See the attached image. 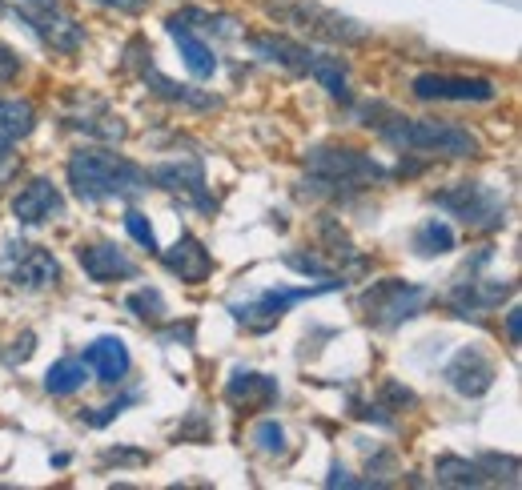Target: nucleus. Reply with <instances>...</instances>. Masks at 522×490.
Wrapping results in <instances>:
<instances>
[{"label":"nucleus","mask_w":522,"mask_h":490,"mask_svg":"<svg viewBox=\"0 0 522 490\" xmlns=\"http://www.w3.org/2000/svg\"><path fill=\"white\" fill-rule=\"evenodd\" d=\"M69 185L81 201H121L149 189V173L109 149H77L69 157Z\"/></svg>","instance_id":"nucleus-1"},{"label":"nucleus","mask_w":522,"mask_h":490,"mask_svg":"<svg viewBox=\"0 0 522 490\" xmlns=\"http://www.w3.org/2000/svg\"><path fill=\"white\" fill-rule=\"evenodd\" d=\"M378 133L398 153H422V157H474L478 153V141L450 121L394 117V121H378Z\"/></svg>","instance_id":"nucleus-2"},{"label":"nucleus","mask_w":522,"mask_h":490,"mask_svg":"<svg viewBox=\"0 0 522 490\" xmlns=\"http://www.w3.org/2000/svg\"><path fill=\"white\" fill-rule=\"evenodd\" d=\"M306 169H310V181L314 189H362V185H374V181H386L390 173L362 149H350V145H322L306 157Z\"/></svg>","instance_id":"nucleus-3"},{"label":"nucleus","mask_w":522,"mask_h":490,"mask_svg":"<svg viewBox=\"0 0 522 490\" xmlns=\"http://www.w3.org/2000/svg\"><path fill=\"white\" fill-rule=\"evenodd\" d=\"M434 205L458 217L466 229H502L506 225V205L502 197L482 185V181H454L450 189L434 193Z\"/></svg>","instance_id":"nucleus-4"},{"label":"nucleus","mask_w":522,"mask_h":490,"mask_svg":"<svg viewBox=\"0 0 522 490\" xmlns=\"http://www.w3.org/2000/svg\"><path fill=\"white\" fill-rule=\"evenodd\" d=\"M270 13H274L278 21H286V25L302 29V33H310V37H322V41H334V45H362V41L370 37L366 25H358V21H350V17L334 13V9H322V5H314V0L274 5Z\"/></svg>","instance_id":"nucleus-5"},{"label":"nucleus","mask_w":522,"mask_h":490,"mask_svg":"<svg viewBox=\"0 0 522 490\" xmlns=\"http://www.w3.org/2000/svg\"><path fill=\"white\" fill-rule=\"evenodd\" d=\"M426 302H430V290H426V286H410V282H398V278L374 282V286L362 294V310H366V318H370L378 330H394V326H402L406 318H418Z\"/></svg>","instance_id":"nucleus-6"},{"label":"nucleus","mask_w":522,"mask_h":490,"mask_svg":"<svg viewBox=\"0 0 522 490\" xmlns=\"http://www.w3.org/2000/svg\"><path fill=\"white\" fill-rule=\"evenodd\" d=\"M338 286H346V282H322V286H302V290H266V294H257V298L245 302V306H233V318H237L245 330L261 334V330L278 326L290 306H298V302H306V298H318V294H326V290H338Z\"/></svg>","instance_id":"nucleus-7"},{"label":"nucleus","mask_w":522,"mask_h":490,"mask_svg":"<svg viewBox=\"0 0 522 490\" xmlns=\"http://www.w3.org/2000/svg\"><path fill=\"white\" fill-rule=\"evenodd\" d=\"M129 69H133L161 101H169V105H181V109H217V105H221L213 93H197L193 85H177V81L161 77V69L153 65V53H145L141 41L129 45Z\"/></svg>","instance_id":"nucleus-8"},{"label":"nucleus","mask_w":522,"mask_h":490,"mask_svg":"<svg viewBox=\"0 0 522 490\" xmlns=\"http://www.w3.org/2000/svg\"><path fill=\"white\" fill-rule=\"evenodd\" d=\"M410 89H414L418 101H458V105H482V101L498 97L494 81H486V77H450V73H418Z\"/></svg>","instance_id":"nucleus-9"},{"label":"nucleus","mask_w":522,"mask_h":490,"mask_svg":"<svg viewBox=\"0 0 522 490\" xmlns=\"http://www.w3.org/2000/svg\"><path fill=\"white\" fill-rule=\"evenodd\" d=\"M5 274H9V286L25 290V294H37V290H49L61 282L57 258L49 250H41V245H13V258L5 262Z\"/></svg>","instance_id":"nucleus-10"},{"label":"nucleus","mask_w":522,"mask_h":490,"mask_svg":"<svg viewBox=\"0 0 522 490\" xmlns=\"http://www.w3.org/2000/svg\"><path fill=\"white\" fill-rule=\"evenodd\" d=\"M442 378H446L450 390H458L462 398H482V394L494 386L498 366H494V358H490L486 350H478V346H462V350L446 362Z\"/></svg>","instance_id":"nucleus-11"},{"label":"nucleus","mask_w":522,"mask_h":490,"mask_svg":"<svg viewBox=\"0 0 522 490\" xmlns=\"http://www.w3.org/2000/svg\"><path fill=\"white\" fill-rule=\"evenodd\" d=\"M21 17L57 53H77L85 45V25L77 17H69V13H61L57 5L53 9H21Z\"/></svg>","instance_id":"nucleus-12"},{"label":"nucleus","mask_w":522,"mask_h":490,"mask_svg":"<svg viewBox=\"0 0 522 490\" xmlns=\"http://www.w3.org/2000/svg\"><path fill=\"white\" fill-rule=\"evenodd\" d=\"M149 181H153L157 189H165V193H177V197L201 205V209H213V201H209V193H205V169H201V161H193V157L153 165V169H149Z\"/></svg>","instance_id":"nucleus-13"},{"label":"nucleus","mask_w":522,"mask_h":490,"mask_svg":"<svg viewBox=\"0 0 522 490\" xmlns=\"http://www.w3.org/2000/svg\"><path fill=\"white\" fill-rule=\"evenodd\" d=\"M13 217L21 225H45L65 217V197L49 177H33L17 197H13Z\"/></svg>","instance_id":"nucleus-14"},{"label":"nucleus","mask_w":522,"mask_h":490,"mask_svg":"<svg viewBox=\"0 0 522 490\" xmlns=\"http://www.w3.org/2000/svg\"><path fill=\"white\" fill-rule=\"evenodd\" d=\"M161 262H165L169 274H177V278L189 282V286H197V282H205V278L213 274V258H209V250H205V245H201L193 233H181L173 250L161 254Z\"/></svg>","instance_id":"nucleus-15"},{"label":"nucleus","mask_w":522,"mask_h":490,"mask_svg":"<svg viewBox=\"0 0 522 490\" xmlns=\"http://www.w3.org/2000/svg\"><path fill=\"white\" fill-rule=\"evenodd\" d=\"M77 262H81V270H85L93 282L137 278V262L125 258V250H117V245H109V241H101V245H81V250H77Z\"/></svg>","instance_id":"nucleus-16"},{"label":"nucleus","mask_w":522,"mask_h":490,"mask_svg":"<svg viewBox=\"0 0 522 490\" xmlns=\"http://www.w3.org/2000/svg\"><path fill=\"white\" fill-rule=\"evenodd\" d=\"M249 49H253L257 57H266V61L290 69V73H302V77H310L314 65H318V57H322V53H314V49L290 41V37H274V33H266V37H249Z\"/></svg>","instance_id":"nucleus-17"},{"label":"nucleus","mask_w":522,"mask_h":490,"mask_svg":"<svg viewBox=\"0 0 522 490\" xmlns=\"http://www.w3.org/2000/svg\"><path fill=\"white\" fill-rule=\"evenodd\" d=\"M85 366L97 374V382L105 386H121L129 374V346L121 338H97L93 346H85Z\"/></svg>","instance_id":"nucleus-18"},{"label":"nucleus","mask_w":522,"mask_h":490,"mask_svg":"<svg viewBox=\"0 0 522 490\" xmlns=\"http://www.w3.org/2000/svg\"><path fill=\"white\" fill-rule=\"evenodd\" d=\"M225 398L233 406H270L278 398V378L257 374V370H237L225 386Z\"/></svg>","instance_id":"nucleus-19"},{"label":"nucleus","mask_w":522,"mask_h":490,"mask_svg":"<svg viewBox=\"0 0 522 490\" xmlns=\"http://www.w3.org/2000/svg\"><path fill=\"white\" fill-rule=\"evenodd\" d=\"M165 29H169V37L177 41V49H181V57H185V69L197 77V81H209L213 73H217V57H213V49L193 33V29H185V25H173V21H165Z\"/></svg>","instance_id":"nucleus-20"},{"label":"nucleus","mask_w":522,"mask_h":490,"mask_svg":"<svg viewBox=\"0 0 522 490\" xmlns=\"http://www.w3.org/2000/svg\"><path fill=\"white\" fill-rule=\"evenodd\" d=\"M37 125V109L29 101H0V165L9 161V149L29 137Z\"/></svg>","instance_id":"nucleus-21"},{"label":"nucleus","mask_w":522,"mask_h":490,"mask_svg":"<svg viewBox=\"0 0 522 490\" xmlns=\"http://www.w3.org/2000/svg\"><path fill=\"white\" fill-rule=\"evenodd\" d=\"M514 294V282H470V286H458V298H454V310L462 318L478 314V310H490V306H502L506 298Z\"/></svg>","instance_id":"nucleus-22"},{"label":"nucleus","mask_w":522,"mask_h":490,"mask_svg":"<svg viewBox=\"0 0 522 490\" xmlns=\"http://www.w3.org/2000/svg\"><path fill=\"white\" fill-rule=\"evenodd\" d=\"M434 478L446 482V486H486V482H494L490 470L482 466V458H478V462H466V458H458V454L438 458V462H434Z\"/></svg>","instance_id":"nucleus-23"},{"label":"nucleus","mask_w":522,"mask_h":490,"mask_svg":"<svg viewBox=\"0 0 522 490\" xmlns=\"http://www.w3.org/2000/svg\"><path fill=\"white\" fill-rule=\"evenodd\" d=\"M85 378H89V366H85V362H77V358H61V362L49 366V374H45V390H49L53 398H69V394H77V390L85 386Z\"/></svg>","instance_id":"nucleus-24"},{"label":"nucleus","mask_w":522,"mask_h":490,"mask_svg":"<svg viewBox=\"0 0 522 490\" xmlns=\"http://www.w3.org/2000/svg\"><path fill=\"white\" fill-rule=\"evenodd\" d=\"M454 250V229L438 217H426L418 229H414V254L422 258H438V254H450Z\"/></svg>","instance_id":"nucleus-25"},{"label":"nucleus","mask_w":522,"mask_h":490,"mask_svg":"<svg viewBox=\"0 0 522 490\" xmlns=\"http://www.w3.org/2000/svg\"><path fill=\"white\" fill-rule=\"evenodd\" d=\"M173 25H185L193 33H217V37H237V21L221 17V13H205V9H181L169 17Z\"/></svg>","instance_id":"nucleus-26"},{"label":"nucleus","mask_w":522,"mask_h":490,"mask_svg":"<svg viewBox=\"0 0 522 490\" xmlns=\"http://www.w3.org/2000/svg\"><path fill=\"white\" fill-rule=\"evenodd\" d=\"M125 306H129V314H137V318H145V322H161V318L169 314L165 294H161V290H149V286L137 290V294H129Z\"/></svg>","instance_id":"nucleus-27"},{"label":"nucleus","mask_w":522,"mask_h":490,"mask_svg":"<svg viewBox=\"0 0 522 490\" xmlns=\"http://www.w3.org/2000/svg\"><path fill=\"white\" fill-rule=\"evenodd\" d=\"M249 442H253L261 454H286V430H282L274 418L257 422V426L249 430Z\"/></svg>","instance_id":"nucleus-28"},{"label":"nucleus","mask_w":522,"mask_h":490,"mask_svg":"<svg viewBox=\"0 0 522 490\" xmlns=\"http://www.w3.org/2000/svg\"><path fill=\"white\" fill-rule=\"evenodd\" d=\"M125 229L133 233V241H137V245H145L149 254H157V233H153V225H149V217H145V213L129 209V213H125Z\"/></svg>","instance_id":"nucleus-29"},{"label":"nucleus","mask_w":522,"mask_h":490,"mask_svg":"<svg viewBox=\"0 0 522 490\" xmlns=\"http://www.w3.org/2000/svg\"><path fill=\"white\" fill-rule=\"evenodd\" d=\"M414 402H418V398H414L402 382H394V378L382 382V402H378L382 410H406V406H414Z\"/></svg>","instance_id":"nucleus-30"},{"label":"nucleus","mask_w":522,"mask_h":490,"mask_svg":"<svg viewBox=\"0 0 522 490\" xmlns=\"http://www.w3.org/2000/svg\"><path fill=\"white\" fill-rule=\"evenodd\" d=\"M137 402V394H129V398H117L113 406H101V414H81V422H89V426H105V422H113L125 406H133Z\"/></svg>","instance_id":"nucleus-31"},{"label":"nucleus","mask_w":522,"mask_h":490,"mask_svg":"<svg viewBox=\"0 0 522 490\" xmlns=\"http://www.w3.org/2000/svg\"><path fill=\"white\" fill-rule=\"evenodd\" d=\"M17 77H21V57L9 45H0V85H13Z\"/></svg>","instance_id":"nucleus-32"},{"label":"nucleus","mask_w":522,"mask_h":490,"mask_svg":"<svg viewBox=\"0 0 522 490\" xmlns=\"http://www.w3.org/2000/svg\"><path fill=\"white\" fill-rule=\"evenodd\" d=\"M93 5H105V9H121V13H141L149 0H93Z\"/></svg>","instance_id":"nucleus-33"},{"label":"nucleus","mask_w":522,"mask_h":490,"mask_svg":"<svg viewBox=\"0 0 522 490\" xmlns=\"http://www.w3.org/2000/svg\"><path fill=\"white\" fill-rule=\"evenodd\" d=\"M506 338H510V346H518V342H522V314H518V310H510V314H506Z\"/></svg>","instance_id":"nucleus-34"},{"label":"nucleus","mask_w":522,"mask_h":490,"mask_svg":"<svg viewBox=\"0 0 522 490\" xmlns=\"http://www.w3.org/2000/svg\"><path fill=\"white\" fill-rule=\"evenodd\" d=\"M33 342H37V338H33V334H25V338L17 342V350L9 354V362H13V366H17V362H29V358H33Z\"/></svg>","instance_id":"nucleus-35"},{"label":"nucleus","mask_w":522,"mask_h":490,"mask_svg":"<svg viewBox=\"0 0 522 490\" xmlns=\"http://www.w3.org/2000/svg\"><path fill=\"white\" fill-rule=\"evenodd\" d=\"M17 5H21V9H53L57 0H17Z\"/></svg>","instance_id":"nucleus-36"},{"label":"nucleus","mask_w":522,"mask_h":490,"mask_svg":"<svg viewBox=\"0 0 522 490\" xmlns=\"http://www.w3.org/2000/svg\"><path fill=\"white\" fill-rule=\"evenodd\" d=\"M0 13H5V5H0Z\"/></svg>","instance_id":"nucleus-37"}]
</instances>
